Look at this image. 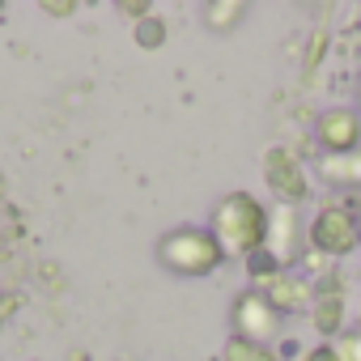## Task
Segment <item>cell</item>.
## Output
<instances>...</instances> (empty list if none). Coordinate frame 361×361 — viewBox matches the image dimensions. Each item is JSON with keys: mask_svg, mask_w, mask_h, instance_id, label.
<instances>
[{"mask_svg": "<svg viewBox=\"0 0 361 361\" xmlns=\"http://www.w3.org/2000/svg\"><path fill=\"white\" fill-rule=\"evenodd\" d=\"M268 221L272 209L251 196V192H230L213 204L209 213V234L217 238V247L226 251V259H255L268 243Z\"/></svg>", "mask_w": 361, "mask_h": 361, "instance_id": "1", "label": "cell"}, {"mask_svg": "<svg viewBox=\"0 0 361 361\" xmlns=\"http://www.w3.org/2000/svg\"><path fill=\"white\" fill-rule=\"evenodd\" d=\"M153 259L170 276L200 281V276H213L226 264V251L217 247V238L209 234V226H174V230H166L157 238Z\"/></svg>", "mask_w": 361, "mask_h": 361, "instance_id": "2", "label": "cell"}, {"mask_svg": "<svg viewBox=\"0 0 361 361\" xmlns=\"http://www.w3.org/2000/svg\"><path fill=\"white\" fill-rule=\"evenodd\" d=\"M247 272H251V289H255L281 319L302 314V310L314 306V281H310L306 272H298V268H276V264L264 259V255L247 259Z\"/></svg>", "mask_w": 361, "mask_h": 361, "instance_id": "3", "label": "cell"}, {"mask_svg": "<svg viewBox=\"0 0 361 361\" xmlns=\"http://www.w3.org/2000/svg\"><path fill=\"white\" fill-rule=\"evenodd\" d=\"M306 247L319 259H344V255H353L361 247V230H357L353 209H344V204H319L314 217L306 221Z\"/></svg>", "mask_w": 361, "mask_h": 361, "instance_id": "4", "label": "cell"}, {"mask_svg": "<svg viewBox=\"0 0 361 361\" xmlns=\"http://www.w3.org/2000/svg\"><path fill=\"white\" fill-rule=\"evenodd\" d=\"M264 183H268V192L276 196V204L298 209V204L310 200V174H306V166L298 161V153L285 149V145H272V149L264 153Z\"/></svg>", "mask_w": 361, "mask_h": 361, "instance_id": "5", "label": "cell"}, {"mask_svg": "<svg viewBox=\"0 0 361 361\" xmlns=\"http://www.w3.org/2000/svg\"><path fill=\"white\" fill-rule=\"evenodd\" d=\"M230 336H238V340H255V344H272L281 331H285V319L247 285L238 298H234V306H230Z\"/></svg>", "mask_w": 361, "mask_h": 361, "instance_id": "6", "label": "cell"}, {"mask_svg": "<svg viewBox=\"0 0 361 361\" xmlns=\"http://www.w3.org/2000/svg\"><path fill=\"white\" fill-rule=\"evenodd\" d=\"M306 251V226L298 221V209L289 204H276L272 209V221H268V243H264V259H272L276 268H298Z\"/></svg>", "mask_w": 361, "mask_h": 361, "instance_id": "7", "label": "cell"}, {"mask_svg": "<svg viewBox=\"0 0 361 361\" xmlns=\"http://www.w3.org/2000/svg\"><path fill=\"white\" fill-rule=\"evenodd\" d=\"M314 140H319L323 157L361 149V115H357V106H327L314 119Z\"/></svg>", "mask_w": 361, "mask_h": 361, "instance_id": "8", "label": "cell"}, {"mask_svg": "<svg viewBox=\"0 0 361 361\" xmlns=\"http://www.w3.org/2000/svg\"><path fill=\"white\" fill-rule=\"evenodd\" d=\"M310 323H314V331H319L323 340H331V336H340V331H344V285H340V276H331V281H319V285H314Z\"/></svg>", "mask_w": 361, "mask_h": 361, "instance_id": "9", "label": "cell"}, {"mask_svg": "<svg viewBox=\"0 0 361 361\" xmlns=\"http://www.w3.org/2000/svg\"><path fill=\"white\" fill-rule=\"evenodd\" d=\"M319 178L331 188H361V149L353 153H336V157H319Z\"/></svg>", "mask_w": 361, "mask_h": 361, "instance_id": "10", "label": "cell"}, {"mask_svg": "<svg viewBox=\"0 0 361 361\" xmlns=\"http://www.w3.org/2000/svg\"><path fill=\"white\" fill-rule=\"evenodd\" d=\"M243 18H247V5H243V0H209V5L200 9V22H204V30H213V35L238 30Z\"/></svg>", "mask_w": 361, "mask_h": 361, "instance_id": "11", "label": "cell"}, {"mask_svg": "<svg viewBox=\"0 0 361 361\" xmlns=\"http://www.w3.org/2000/svg\"><path fill=\"white\" fill-rule=\"evenodd\" d=\"M221 357L226 361H281V353L272 344H255V340H238V336L226 340V353Z\"/></svg>", "mask_w": 361, "mask_h": 361, "instance_id": "12", "label": "cell"}, {"mask_svg": "<svg viewBox=\"0 0 361 361\" xmlns=\"http://www.w3.org/2000/svg\"><path fill=\"white\" fill-rule=\"evenodd\" d=\"M132 43L140 47V51H157L161 43H166V22L153 13V18H145V22H136L132 26Z\"/></svg>", "mask_w": 361, "mask_h": 361, "instance_id": "13", "label": "cell"}, {"mask_svg": "<svg viewBox=\"0 0 361 361\" xmlns=\"http://www.w3.org/2000/svg\"><path fill=\"white\" fill-rule=\"evenodd\" d=\"M331 344L340 348V357H344V361H361V331H357V327H344Z\"/></svg>", "mask_w": 361, "mask_h": 361, "instance_id": "14", "label": "cell"}, {"mask_svg": "<svg viewBox=\"0 0 361 361\" xmlns=\"http://www.w3.org/2000/svg\"><path fill=\"white\" fill-rule=\"evenodd\" d=\"M115 13H119L123 22H132V26H136V22H145V18H153V5H145V0H123Z\"/></svg>", "mask_w": 361, "mask_h": 361, "instance_id": "15", "label": "cell"}, {"mask_svg": "<svg viewBox=\"0 0 361 361\" xmlns=\"http://www.w3.org/2000/svg\"><path fill=\"white\" fill-rule=\"evenodd\" d=\"M47 18H77L81 13V5H77V0H43V5H39Z\"/></svg>", "mask_w": 361, "mask_h": 361, "instance_id": "16", "label": "cell"}, {"mask_svg": "<svg viewBox=\"0 0 361 361\" xmlns=\"http://www.w3.org/2000/svg\"><path fill=\"white\" fill-rule=\"evenodd\" d=\"M302 361H344V357H340V348H336L331 340H323V344L306 348V353H302Z\"/></svg>", "mask_w": 361, "mask_h": 361, "instance_id": "17", "label": "cell"}, {"mask_svg": "<svg viewBox=\"0 0 361 361\" xmlns=\"http://www.w3.org/2000/svg\"><path fill=\"white\" fill-rule=\"evenodd\" d=\"M353 217H357V230H361V196H357V204H353Z\"/></svg>", "mask_w": 361, "mask_h": 361, "instance_id": "18", "label": "cell"}, {"mask_svg": "<svg viewBox=\"0 0 361 361\" xmlns=\"http://www.w3.org/2000/svg\"><path fill=\"white\" fill-rule=\"evenodd\" d=\"M357 115H361V81H357Z\"/></svg>", "mask_w": 361, "mask_h": 361, "instance_id": "19", "label": "cell"}, {"mask_svg": "<svg viewBox=\"0 0 361 361\" xmlns=\"http://www.w3.org/2000/svg\"><path fill=\"white\" fill-rule=\"evenodd\" d=\"M357 331H361V310H357Z\"/></svg>", "mask_w": 361, "mask_h": 361, "instance_id": "20", "label": "cell"}, {"mask_svg": "<svg viewBox=\"0 0 361 361\" xmlns=\"http://www.w3.org/2000/svg\"><path fill=\"white\" fill-rule=\"evenodd\" d=\"M0 13H5V5H0Z\"/></svg>", "mask_w": 361, "mask_h": 361, "instance_id": "21", "label": "cell"}]
</instances>
